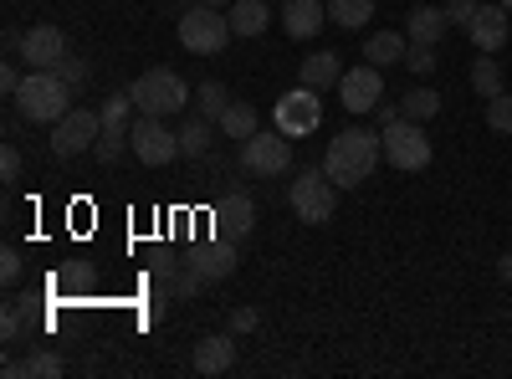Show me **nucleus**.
Segmentation results:
<instances>
[{
  "instance_id": "473e14b6",
  "label": "nucleus",
  "mask_w": 512,
  "mask_h": 379,
  "mask_svg": "<svg viewBox=\"0 0 512 379\" xmlns=\"http://www.w3.org/2000/svg\"><path fill=\"white\" fill-rule=\"evenodd\" d=\"M477 11H482V0H446V21H451V26H461V31L472 26V16H477Z\"/></svg>"
},
{
  "instance_id": "0eeeda50",
  "label": "nucleus",
  "mask_w": 512,
  "mask_h": 379,
  "mask_svg": "<svg viewBox=\"0 0 512 379\" xmlns=\"http://www.w3.org/2000/svg\"><path fill=\"white\" fill-rule=\"evenodd\" d=\"M287 200H292V216L303 221V226H328L333 210H338V185L323 170H303V175L292 180Z\"/></svg>"
},
{
  "instance_id": "a878e982",
  "label": "nucleus",
  "mask_w": 512,
  "mask_h": 379,
  "mask_svg": "<svg viewBox=\"0 0 512 379\" xmlns=\"http://www.w3.org/2000/svg\"><path fill=\"white\" fill-rule=\"evenodd\" d=\"M472 88H477L482 98H497V93H502V67H497L492 52H482V57L472 62Z\"/></svg>"
},
{
  "instance_id": "f3484780",
  "label": "nucleus",
  "mask_w": 512,
  "mask_h": 379,
  "mask_svg": "<svg viewBox=\"0 0 512 379\" xmlns=\"http://www.w3.org/2000/svg\"><path fill=\"white\" fill-rule=\"evenodd\" d=\"M195 282H221L236 272V241H216V246H200L195 251Z\"/></svg>"
},
{
  "instance_id": "f8f14e48",
  "label": "nucleus",
  "mask_w": 512,
  "mask_h": 379,
  "mask_svg": "<svg viewBox=\"0 0 512 379\" xmlns=\"http://www.w3.org/2000/svg\"><path fill=\"white\" fill-rule=\"evenodd\" d=\"M21 62H26V72H36V67H57L62 57H67V36H62V26H31V31H21Z\"/></svg>"
},
{
  "instance_id": "bb28decb",
  "label": "nucleus",
  "mask_w": 512,
  "mask_h": 379,
  "mask_svg": "<svg viewBox=\"0 0 512 379\" xmlns=\"http://www.w3.org/2000/svg\"><path fill=\"white\" fill-rule=\"evenodd\" d=\"M400 113H405V118H415V123L436 118V113H441V93H431V88H410V93L400 98Z\"/></svg>"
},
{
  "instance_id": "ddd939ff",
  "label": "nucleus",
  "mask_w": 512,
  "mask_h": 379,
  "mask_svg": "<svg viewBox=\"0 0 512 379\" xmlns=\"http://www.w3.org/2000/svg\"><path fill=\"white\" fill-rule=\"evenodd\" d=\"M251 226H256V205H251V195H246V190H231V195L216 205V236H221V241H246Z\"/></svg>"
},
{
  "instance_id": "9d476101",
  "label": "nucleus",
  "mask_w": 512,
  "mask_h": 379,
  "mask_svg": "<svg viewBox=\"0 0 512 379\" xmlns=\"http://www.w3.org/2000/svg\"><path fill=\"white\" fill-rule=\"evenodd\" d=\"M98 134H103V113L72 108L67 118L52 123V154H57V159H77V154H88V149L98 144Z\"/></svg>"
},
{
  "instance_id": "c9c22d12",
  "label": "nucleus",
  "mask_w": 512,
  "mask_h": 379,
  "mask_svg": "<svg viewBox=\"0 0 512 379\" xmlns=\"http://www.w3.org/2000/svg\"><path fill=\"white\" fill-rule=\"evenodd\" d=\"M57 72H62V77L72 82V88H77V82L88 77V62H82V57H62V62H57Z\"/></svg>"
},
{
  "instance_id": "e433bc0d",
  "label": "nucleus",
  "mask_w": 512,
  "mask_h": 379,
  "mask_svg": "<svg viewBox=\"0 0 512 379\" xmlns=\"http://www.w3.org/2000/svg\"><path fill=\"white\" fill-rule=\"evenodd\" d=\"M256 323H262V313H256V308H236L231 313V333H251Z\"/></svg>"
},
{
  "instance_id": "4468645a",
  "label": "nucleus",
  "mask_w": 512,
  "mask_h": 379,
  "mask_svg": "<svg viewBox=\"0 0 512 379\" xmlns=\"http://www.w3.org/2000/svg\"><path fill=\"white\" fill-rule=\"evenodd\" d=\"M231 364H236V333H210V339L195 344V359H190V369L205 374V379L226 374Z\"/></svg>"
},
{
  "instance_id": "5701e85b",
  "label": "nucleus",
  "mask_w": 512,
  "mask_h": 379,
  "mask_svg": "<svg viewBox=\"0 0 512 379\" xmlns=\"http://www.w3.org/2000/svg\"><path fill=\"white\" fill-rule=\"evenodd\" d=\"M210 139H216V118H205V113H195L185 129H180V154H190V159H200L205 149H210Z\"/></svg>"
},
{
  "instance_id": "1a4fd4ad",
  "label": "nucleus",
  "mask_w": 512,
  "mask_h": 379,
  "mask_svg": "<svg viewBox=\"0 0 512 379\" xmlns=\"http://www.w3.org/2000/svg\"><path fill=\"white\" fill-rule=\"evenodd\" d=\"M128 149H134L139 164H149V170H159V164H169L180 154V134L164 129V118L154 113H139L134 123H128Z\"/></svg>"
},
{
  "instance_id": "4be33fe9",
  "label": "nucleus",
  "mask_w": 512,
  "mask_h": 379,
  "mask_svg": "<svg viewBox=\"0 0 512 379\" xmlns=\"http://www.w3.org/2000/svg\"><path fill=\"white\" fill-rule=\"evenodd\" d=\"M6 374H26V379H62V374H67V364H62V354H52V349H31L26 359H11V364H6Z\"/></svg>"
},
{
  "instance_id": "f257e3e1",
  "label": "nucleus",
  "mask_w": 512,
  "mask_h": 379,
  "mask_svg": "<svg viewBox=\"0 0 512 379\" xmlns=\"http://www.w3.org/2000/svg\"><path fill=\"white\" fill-rule=\"evenodd\" d=\"M384 159L379 149V129H344V134H333L328 139V154H323V175L338 185V190H359L369 175H374V164Z\"/></svg>"
},
{
  "instance_id": "2eb2a0df",
  "label": "nucleus",
  "mask_w": 512,
  "mask_h": 379,
  "mask_svg": "<svg viewBox=\"0 0 512 379\" xmlns=\"http://www.w3.org/2000/svg\"><path fill=\"white\" fill-rule=\"evenodd\" d=\"M323 21H328V6H323V0H282V31H287L292 41L318 36Z\"/></svg>"
},
{
  "instance_id": "ea45409f",
  "label": "nucleus",
  "mask_w": 512,
  "mask_h": 379,
  "mask_svg": "<svg viewBox=\"0 0 512 379\" xmlns=\"http://www.w3.org/2000/svg\"><path fill=\"white\" fill-rule=\"evenodd\" d=\"M497 277H502V282L512 287V251H507V257H502V262H497Z\"/></svg>"
},
{
  "instance_id": "79ce46f5",
  "label": "nucleus",
  "mask_w": 512,
  "mask_h": 379,
  "mask_svg": "<svg viewBox=\"0 0 512 379\" xmlns=\"http://www.w3.org/2000/svg\"><path fill=\"white\" fill-rule=\"evenodd\" d=\"M497 6H502V11H507V16H512V0H497Z\"/></svg>"
},
{
  "instance_id": "58836bf2",
  "label": "nucleus",
  "mask_w": 512,
  "mask_h": 379,
  "mask_svg": "<svg viewBox=\"0 0 512 379\" xmlns=\"http://www.w3.org/2000/svg\"><path fill=\"white\" fill-rule=\"evenodd\" d=\"M374 118H379V129H384V123H395V118H400V108L379 98V108H374Z\"/></svg>"
},
{
  "instance_id": "9b49d317",
  "label": "nucleus",
  "mask_w": 512,
  "mask_h": 379,
  "mask_svg": "<svg viewBox=\"0 0 512 379\" xmlns=\"http://www.w3.org/2000/svg\"><path fill=\"white\" fill-rule=\"evenodd\" d=\"M384 98V77L374 62H359V67H344V77H338V103H344L354 118L359 113H374Z\"/></svg>"
},
{
  "instance_id": "20e7f679",
  "label": "nucleus",
  "mask_w": 512,
  "mask_h": 379,
  "mask_svg": "<svg viewBox=\"0 0 512 379\" xmlns=\"http://www.w3.org/2000/svg\"><path fill=\"white\" fill-rule=\"evenodd\" d=\"M379 149H384V159L395 164V170H425V164H431V134H425V123H415V118H395V123H384L379 129Z\"/></svg>"
},
{
  "instance_id": "b1692460",
  "label": "nucleus",
  "mask_w": 512,
  "mask_h": 379,
  "mask_svg": "<svg viewBox=\"0 0 512 379\" xmlns=\"http://www.w3.org/2000/svg\"><path fill=\"white\" fill-rule=\"evenodd\" d=\"M256 123H262V118H256V108L231 98V108L221 113V123H216V129H221L226 139H251V134H256Z\"/></svg>"
},
{
  "instance_id": "cd10ccee",
  "label": "nucleus",
  "mask_w": 512,
  "mask_h": 379,
  "mask_svg": "<svg viewBox=\"0 0 512 379\" xmlns=\"http://www.w3.org/2000/svg\"><path fill=\"white\" fill-rule=\"evenodd\" d=\"M98 113H103V129H128L134 113H139V103H134V93H113Z\"/></svg>"
},
{
  "instance_id": "393cba45",
  "label": "nucleus",
  "mask_w": 512,
  "mask_h": 379,
  "mask_svg": "<svg viewBox=\"0 0 512 379\" xmlns=\"http://www.w3.org/2000/svg\"><path fill=\"white\" fill-rule=\"evenodd\" d=\"M369 16H374V0H328V21L344 31H359Z\"/></svg>"
},
{
  "instance_id": "a211bd4d",
  "label": "nucleus",
  "mask_w": 512,
  "mask_h": 379,
  "mask_svg": "<svg viewBox=\"0 0 512 379\" xmlns=\"http://www.w3.org/2000/svg\"><path fill=\"white\" fill-rule=\"evenodd\" d=\"M226 16H231L236 36H262L272 26V0H231Z\"/></svg>"
},
{
  "instance_id": "423d86ee",
  "label": "nucleus",
  "mask_w": 512,
  "mask_h": 379,
  "mask_svg": "<svg viewBox=\"0 0 512 379\" xmlns=\"http://www.w3.org/2000/svg\"><path fill=\"white\" fill-rule=\"evenodd\" d=\"M272 129L287 134V139H308V134H318V129H323V93L308 88V82H297L292 93L277 98V108H272Z\"/></svg>"
},
{
  "instance_id": "c85d7f7f",
  "label": "nucleus",
  "mask_w": 512,
  "mask_h": 379,
  "mask_svg": "<svg viewBox=\"0 0 512 379\" xmlns=\"http://www.w3.org/2000/svg\"><path fill=\"white\" fill-rule=\"evenodd\" d=\"M195 103H200V113H205V118H216V123H221V113L231 108L226 82H200V88H195Z\"/></svg>"
},
{
  "instance_id": "f704fd0d",
  "label": "nucleus",
  "mask_w": 512,
  "mask_h": 379,
  "mask_svg": "<svg viewBox=\"0 0 512 379\" xmlns=\"http://www.w3.org/2000/svg\"><path fill=\"white\" fill-rule=\"evenodd\" d=\"M0 180H6V185H16V180H21V149H16V144L0 149Z\"/></svg>"
},
{
  "instance_id": "aec40b11",
  "label": "nucleus",
  "mask_w": 512,
  "mask_h": 379,
  "mask_svg": "<svg viewBox=\"0 0 512 379\" xmlns=\"http://www.w3.org/2000/svg\"><path fill=\"white\" fill-rule=\"evenodd\" d=\"M405 52H410V36H400V31H374V36L364 41V62H374L379 72L395 67V62H405Z\"/></svg>"
},
{
  "instance_id": "f03ea898",
  "label": "nucleus",
  "mask_w": 512,
  "mask_h": 379,
  "mask_svg": "<svg viewBox=\"0 0 512 379\" xmlns=\"http://www.w3.org/2000/svg\"><path fill=\"white\" fill-rule=\"evenodd\" d=\"M16 108H21V118H31V123H57V118L72 113V82H67L57 67H36V72L21 77Z\"/></svg>"
},
{
  "instance_id": "6e6552de",
  "label": "nucleus",
  "mask_w": 512,
  "mask_h": 379,
  "mask_svg": "<svg viewBox=\"0 0 512 379\" xmlns=\"http://www.w3.org/2000/svg\"><path fill=\"white\" fill-rule=\"evenodd\" d=\"M241 170L251 175V180H277V175H287L292 170V139L287 134H262L256 129L251 139H241Z\"/></svg>"
},
{
  "instance_id": "72a5a7b5",
  "label": "nucleus",
  "mask_w": 512,
  "mask_h": 379,
  "mask_svg": "<svg viewBox=\"0 0 512 379\" xmlns=\"http://www.w3.org/2000/svg\"><path fill=\"white\" fill-rule=\"evenodd\" d=\"M21 272H26L21 251H16V246H6V251H0V277H6V287H16V282H21Z\"/></svg>"
},
{
  "instance_id": "412c9836",
  "label": "nucleus",
  "mask_w": 512,
  "mask_h": 379,
  "mask_svg": "<svg viewBox=\"0 0 512 379\" xmlns=\"http://www.w3.org/2000/svg\"><path fill=\"white\" fill-rule=\"evenodd\" d=\"M446 6H415L410 11V21H405V36L410 41H425V47H436V41L446 36Z\"/></svg>"
},
{
  "instance_id": "7c9ffc66",
  "label": "nucleus",
  "mask_w": 512,
  "mask_h": 379,
  "mask_svg": "<svg viewBox=\"0 0 512 379\" xmlns=\"http://www.w3.org/2000/svg\"><path fill=\"white\" fill-rule=\"evenodd\" d=\"M487 129H492V134H512V98H507V93L487 98Z\"/></svg>"
},
{
  "instance_id": "dca6fc26",
  "label": "nucleus",
  "mask_w": 512,
  "mask_h": 379,
  "mask_svg": "<svg viewBox=\"0 0 512 379\" xmlns=\"http://www.w3.org/2000/svg\"><path fill=\"white\" fill-rule=\"evenodd\" d=\"M466 36L477 41V52H502V47H507V11H502V6H487V0H482V11L472 16Z\"/></svg>"
},
{
  "instance_id": "c756f323",
  "label": "nucleus",
  "mask_w": 512,
  "mask_h": 379,
  "mask_svg": "<svg viewBox=\"0 0 512 379\" xmlns=\"http://www.w3.org/2000/svg\"><path fill=\"white\" fill-rule=\"evenodd\" d=\"M123 149H128V129H103L98 144H93V159H98V164H118Z\"/></svg>"
},
{
  "instance_id": "6ab92c4d",
  "label": "nucleus",
  "mask_w": 512,
  "mask_h": 379,
  "mask_svg": "<svg viewBox=\"0 0 512 379\" xmlns=\"http://www.w3.org/2000/svg\"><path fill=\"white\" fill-rule=\"evenodd\" d=\"M338 77H344V62H338V52H313L303 57V67H297V82H308V88H338Z\"/></svg>"
},
{
  "instance_id": "7ed1b4c3",
  "label": "nucleus",
  "mask_w": 512,
  "mask_h": 379,
  "mask_svg": "<svg viewBox=\"0 0 512 379\" xmlns=\"http://www.w3.org/2000/svg\"><path fill=\"white\" fill-rule=\"evenodd\" d=\"M134 103H139V113H154V118H175L195 93H190V82L180 77V72H169V67H149V72H139L134 77Z\"/></svg>"
},
{
  "instance_id": "2f4dec72",
  "label": "nucleus",
  "mask_w": 512,
  "mask_h": 379,
  "mask_svg": "<svg viewBox=\"0 0 512 379\" xmlns=\"http://www.w3.org/2000/svg\"><path fill=\"white\" fill-rule=\"evenodd\" d=\"M436 62H441V57H436V47H425V41H410L405 67H410L415 77H431V72H436Z\"/></svg>"
},
{
  "instance_id": "39448f33",
  "label": "nucleus",
  "mask_w": 512,
  "mask_h": 379,
  "mask_svg": "<svg viewBox=\"0 0 512 379\" xmlns=\"http://www.w3.org/2000/svg\"><path fill=\"white\" fill-rule=\"evenodd\" d=\"M231 16L216 11V6H190L180 16V47L195 52V57H221L231 47Z\"/></svg>"
},
{
  "instance_id": "4c0bfd02",
  "label": "nucleus",
  "mask_w": 512,
  "mask_h": 379,
  "mask_svg": "<svg viewBox=\"0 0 512 379\" xmlns=\"http://www.w3.org/2000/svg\"><path fill=\"white\" fill-rule=\"evenodd\" d=\"M0 88H6V93L16 98V88H21V67H16V62H6V67H0Z\"/></svg>"
},
{
  "instance_id": "a19ab883",
  "label": "nucleus",
  "mask_w": 512,
  "mask_h": 379,
  "mask_svg": "<svg viewBox=\"0 0 512 379\" xmlns=\"http://www.w3.org/2000/svg\"><path fill=\"white\" fill-rule=\"evenodd\" d=\"M200 6H216V11H226V6H231V0H200Z\"/></svg>"
}]
</instances>
